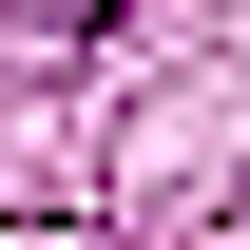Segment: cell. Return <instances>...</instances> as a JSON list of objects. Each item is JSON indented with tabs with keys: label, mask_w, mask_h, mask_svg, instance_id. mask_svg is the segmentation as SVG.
Returning a JSON list of instances; mask_svg holds the SVG:
<instances>
[{
	"label": "cell",
	"mask_w": 250,
	"mask_h": 250,
	"mask_svg": "<svg viewBox=\"0 0 250 250\" xmlns=\"http://www.w3.org/2000/svg\"><path fill=\"white\" fill-rule=\"evenodd\" d=\"M20 20H39V39H96V20H135V0H20Z\"/></svg>",
	"instance_id": "1"
}]
</instances>
